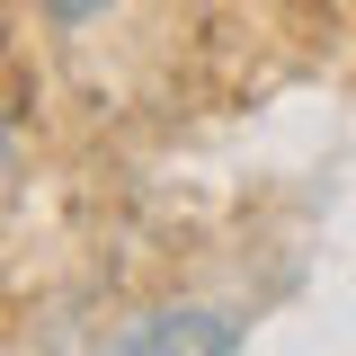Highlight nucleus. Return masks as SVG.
I'll use <instances>...</instances> for the list:
<instances>
[{"label":"nucleus","mask_w":356,"mask_h":356,"mask_svg":"<svg viewBox=\"0 0 356 356\" xmlns=\"http://www.w3.org/2000/svg\"><path fill=\"white\" fill-rule=\"evenodd\" d=\"M36 9L54 18V27H89V18H107L116 0H36Z\"/></svg>","instance_id":"nucleus-2"},{"label":"nucleus","mask_w":356,"mask_h":356,"mask_svg":"<svg viewBox=\"0 0 356 356\" xmlns=\"http://www.w3.org/2000/svg\"><path fill=\"white\" fill-rule=\"evenodd\" d=\"M107 356H241V312L222 303H161L125 321V339Z\"/></svg>","instance_id":"nucleus-1"}]
</instances>
